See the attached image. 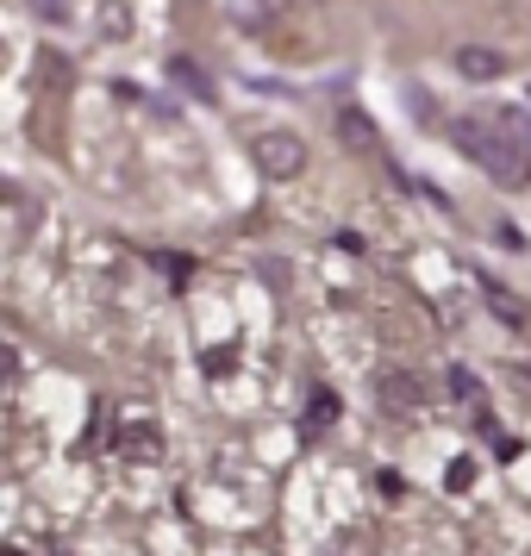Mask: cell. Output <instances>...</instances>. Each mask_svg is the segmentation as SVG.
Instances as JSON below:
<instances>
[{
    "instance_id": "obj_1",
    "label": "cell",
    "mask_w": 531,
    "mask_h": 556,
    "mask_svg": "<svg viewBox=\"0 0 531 556\" xmlns=\"http://www.w3.org/2000/svg\"><path fill=\"white\" fill-rule=\"evenodd\" d=\"M451 144L469 156L476 169H488L494 181H506V188L531 181V113H519V106L451 119Z\"/></svg>"
},
{
    "instance_id": "obj_2",
    "label": "cell",
    "mask_w": 531,
    "mask_h": 556,
    "mask_svg": "<svg viewBox=\"0 0 531 556\" xmlns=\"http://www.w3.org/2000/svg\"><path fill=\"white\" fill-rule=\"evenodd\" d=\"M251 163L269 181H294L306 169V144L294 138V131H256L251 138Z\"/></svg>"
},
{
    "instance_id": "obj_3",
    "label": "cell",
    "mask_w": 531,
    "mask_h": 556,
    "mask_svg": "<svg viewBox=\"0 0 531 556\" xmlns=\"http://www.w3.org/2000/svg\"><path fill=\"white\" fill-rule=\"evenodd\" d=\"M381 406H388L394 419H419V413H426V388L406 376V369H388V376H381Z\"/></svg>"
},
{
    "instance_id": "obj_4",
    "label": "cell",
    "mask_w": 531,
    "mask_h": 556,
    "mask_svg": "<svg viewBox=\"0 0 531 556\" xmlns=\"http://www.w3.org/2000/svg\"><path fill=\"white\" fill-rule=\"evenodd\" d=\"M119 456H126V463L163 456V431H156L151 419H119Z\"/></svg>"
},
{
    "instance_id": "obj_5",
    "label": "cell",
    "mask_w": 531,
    "mask_h": 556,
    "mask_svg": "<svg viewBox=\"0 0 531 556\" xmlns=\"http://www.w3.org/2000/svg\"><path fill=\"white\" fill-rule=\"evenodd\" d=\"M456 76H463V81H501L506 76V56L488 51V45H463V51H456Z\"/></svg>"
},
{
    "instance_id": "obj_6",
    "label": "cell",
    "mask_w": 531,
    "mask_h": 556,
    "mask_svg": "<svg viewBox=\"0 0 531 556\" xmlns=\"http://www.w3.org/2000/svg\"><path fill=\"white\" fill-rule=\"evenodd\" d=\"M338 138H344L351 151H376V126H369V113H363V106H344V113H338Z\"/></svg>"
},
{
    "instance_id": "obj_7",
    "label": "cell",
    "mask_w": 531,
    "mask_h": 556,
    "mask_svg": "<svg viewBox=\"0 0 531 556\" xmlns=\"http://www.w3.org/2000/svg\"><path fill=\"white\" fill-rule=\"evenodd\" d=\"M169 76L188 88V94H201V101H213V76L206 70H194V56H169Z\"/></svg>"
},
{
    "instance_id": "obj_8",
    "label": "cell",
    "mask_w": 531,
    "mask_h": 556,
    "mask_svg": "<svg viewBox=\"0 0 531 556\" xmlns=\"http://www.w3.org/2000/svg\"><path fill=\"white\" fill-rule=\"evenodd\" d=\"M101 31L113 38V45H126V38H131V7H126V0H106V7H101Z\"/></svg>"
},
{
    "instance_id": "obj_9",
    "label": "cell",
    "mask_w": 531,
    "mask_h": 556,
    "mask_svg": "<svg viewBox=\"0 0 531 556\" xmlns=\"http://www.w3.org/2000/svg\"><path fill=\"white\" fill-rule=\"evenodd\" d=\"M231 26L238 31H263L269 26V0H231Z\"/></svg>"
},
{
    "instance_id": "obj_10",
    "label": "cell",
    "mask_w": 531,
    "mask_h": 556,
    "mask_svg": "<svg viewBox=\"0 0 531 556\" xmlns=\"http://www.w3.org/2000/svg\"><path fill=\"white\" fill-rule=\"evenodd\" d=\"M444 488H451V494H463V488H476V456H456L451 469H444Z\"/></svg>"
},
{
    "instance_id": "obj_11",
    "label": "cell",
    "mask_w": 531,
    "mask_h": 556,
    "mask_svg": "<svg viewBox=\"0 0 531 556\" xmlns=\"http://www.w3.org/2000/svg\"><path fill=\"white\" fill-rule=\"evenodd\" d=\"M494 306L506 313V326H531V306H519L513 294H501V288H494Z\"/></svg>"
},
{
    "instance_id": "obj_12",
    "label": "cell",
    "mask_w": 531,
    "mask_h": 556,
    "mask_svg": "<svg viewBox=\"0 0 531 556\" xmlns=\"http://www.w3.org/2000/svg\"><path fill=\"white\" fill-rule=\"evenodd\" d=\"M331 413H338V401H331V394H313V426H326Z\"/></svg>"
},
{
    "instance_id": "obj_13",
    "label": "cell",
    "mask_w": 531,
    "mask_h": 556,
    "mask_svg": "<svg viewBox=\"0 0 531 556\" xmlns=\"http://www.w3.org/2000/svg\"><path fill=\"white\" fill-rule=\"evenodd\" d=\"M0 556H26V551H20V544H7V551H0Z\"/></svg>"
}]
</instances>
